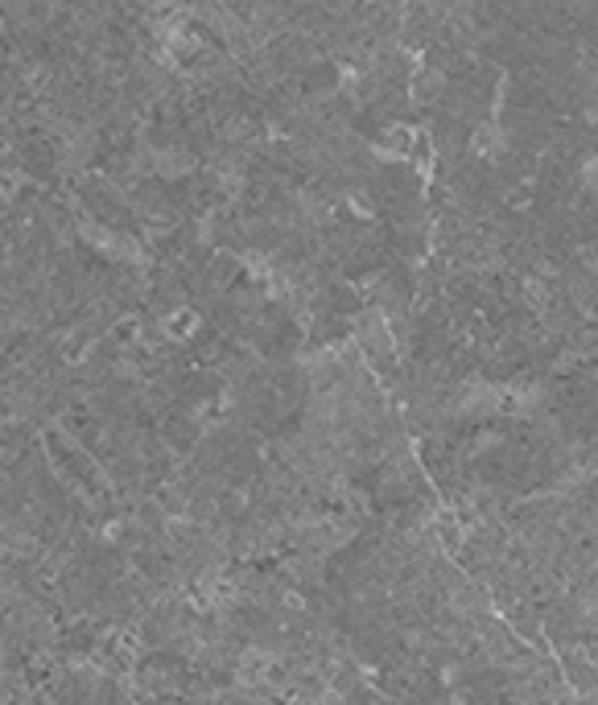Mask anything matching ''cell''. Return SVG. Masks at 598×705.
<instances>
[{"instance_id": "6da1fadb", "label": "cell", "mask_w": 598, "mask_h": 705, "mask_svg": "<svg viewBox=\"0 0 598 705\" xmlns=\"http://www.w3.org/2000/svg\"><path fill=\"white\" fill-rule=\"evenodd\" d=\"M417 137H421L417 128H409V124H392V128H384V132H380V145H376V153H380V157H388V161H405V157H413Z\"/></svg>"}, {"instance_id": "7a4b0ae2", "label": "cell", "mask_w": 598, "mask_h": 705, "mask_svg": "<svg viewBox=\"0 0 598 705\" xmlns=\"http://www.w3.org/2000/svg\"><path fill=\"white\" fill-rule=\"evenodd\" d=\"M566 677H574V685H578L582 693H586V689H590V685L598 681V677H594V668H590V664H586L582 656H574V660H566Z\"/></svg>"}]
</instances>
